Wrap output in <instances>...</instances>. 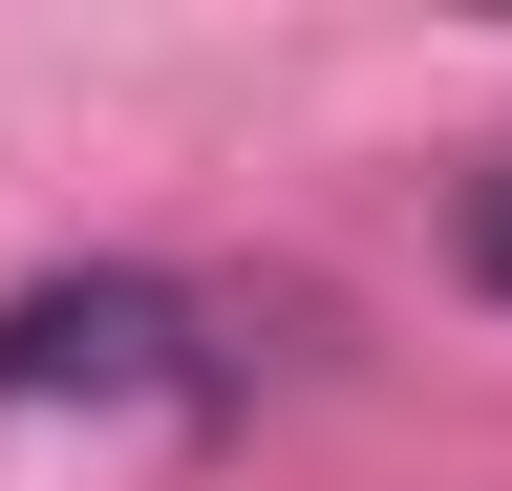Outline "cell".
Returning a JSON list of instances; mask_svg holds the SVG:
<instances>
[{
	"instance_id": "6da1fadb",
	"label": "cell",
	"mask_w": 512,
	"mask_h": 491,
	"mask_svg": "<svg viewBox=\"0 0 512 491\" xmlns=\"http://www.w3.org/2000/svg\"><path fill=\"white\" fill-rule=\"evenodd\" d=\"M192 321H171V278H43V299H0V406H64V385H171Z\"/></svg>"
},
{
	"instance_id": "7a4b0ae2",
	"label": "cell",
	"mask_w": 512,
	"mask_h": 491,
	"mask_svg": "<svg viewBox=\"0 0 512 491\" xmlns=\"http://www.w3.org/2000/svg\"><path fill=\"white\" fill-rule=\"evenodd\" d=\"M470 278L512 299V171H491V193H470Z\"/></svg>"
}]
</instances>
